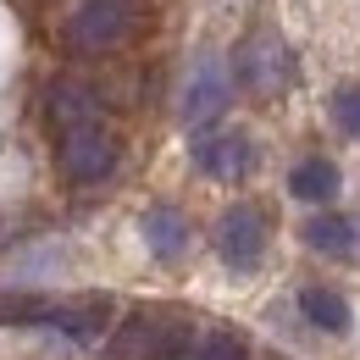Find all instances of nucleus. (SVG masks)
<instances>
[{
  "instance_id": "nucleus-1",
  "label": "nucleus",
  "mask_w": 360,
  "mask_h": 360,
  "mask_svg": "<svg viewBox=\"0 0 360 360\" xmlns=\"http://www.w3.org/2000/svg\"><path fill=\"white\" fill-rule=\"evenodd\" d=\"M188 321L167 311H134L117 333H111V349L105 360H183L188 355Z\"/></svg>"
},
{
  "instance_id": "nucleus-2",
  "label": "nucleus",
  "mask_w": 360,
  "mask_h": 360,
  "mask_svg": "<svg viewBox=\"0 0 360 360\" xmlns=\"http://www.w3.org/2000/svg\"><path fill=\"white\" fill-rule=\"evenodd\" d=\"M139 22V0H78L67 11V45L84 56H105L117 50Z\"/></svg>"
},
{
  "instance_id": "nucleus-3",
  "label": "nucleus",
  "mask_w": 360,
  "mask_h": 360,
  "mask_svg": "<svg viewBox=\"0 0 360 360\" xmlns=\"http://www.w3.org/2000/svg\"><path fill=\"white\" fill-rule=\"evenodd\" d=\"M61 139V172L72 183H100L111 178V167H117V139L105 128V117L100 122H84V128H67Z\"/></svg>"
},
{
  "instance_id": "nucleus-4",
  "label": "nucleus",
  "mask_w": 360,
  "mask_h": 360,
  "mask_svg": "<svg viewBox=\"0 0 360 360\" xmlns=\"http://www.w3.org/2000/svg\"><path fill=\"white\" fill-rule=\"evenodd\" d=\"M233 72H238V84L255 94H277L288 78H294V56L288 45L277 39V34H250L238 56H233Z\"/></svg>"
},
{
  "instance_id": "nucleus-5",
  "label": "nucleus",
  "mask_w": 360,
  "mask_h": 360,
  "mask_svg": "<svg viewBox=\"0 0 360 360\" xmlns=\"http://www.w3.org/2000/svg\"><path fill=\"white\" fill-rule=\"evenodd\" d=\"M217 255H222V266H233V271H255L261 255H266V217H261L255 205L222 211V222H217Z\"/></svg>"
},
{
  "instance_id": "nucleus-6",
  "label": "nucleus",
  "mask_w": 360,
  "mask_h": 360,
  "mask_svg": "<svg viewBox=\"0 0 360 360\" xmlns=\"http://www.w3.org/2000/svg\"><path fill=\"white\" fill-rule=\"evenodd\" d=\"M227 100H233V78H227V67L217 56H200L194 61V72H188V84H183V122L188 128H211L217 117L227 111Z\"/></svg>"
},
{
  "instance_id": "nucleus-7",
  "label": "nucleus",
  "mask_w": 360,
  "mask_h": 360,
  "mask_svg": "<svg viewBox=\"0 0 360 360\" xmlns=\"http://www.w3.org/2000/svg\"><path fill=\"white\" fill-rule=\"evenodd\" d=\"M194 167L217 183H233L255 167V150H250L244 134H205V139H194Z\"/></svg>"
},
{
  "instance_id": "nucleus-8",
  "label": "nucleus",
  "mask_w": 360,
  "mask_h": 360,
  "mask_svg": "<svg viewBox=\"0 0 360 360\" xmlns=\"http://www.w3.org/2000/svg\"><path fill=\"white\" fill-rule=\"evenodd\" d=\"M45 111H50V128H56V134H67V128H84V122H100V100H94V89H89V84H78V78H61V84H50Z\"/></svg>"
},
{
  "instance_id": "nucleus-9",
  "label": "nucleus",
  "mask_w": 360,
  "mask_h": 360,
  "mask_svg": "<svg viewBox=\"0 0 360 360\" xmlns=\"http://www.w3.org/2000/svg\"><path fill=\"white\" fill-rule=\"evenodd\" d=\"M300 311H305V321L321 327V333H349V327H355V311L344 305V294H333V288H321V283L300 288Z\"/></svg>"
},
{
  "instance_id": "nucleus-10",
  "label": "nucleus",
  "mask_w": 360,
  "mask_h": 360,
  "mask_svg": "<svg viewBox=\"0 0 360 360\" xmlns=\"http://www.w3.org/2000/svg\"><path fill=\"white\" fill-rule=\"evenodd\" d=\"M305 244H311L316 255H333V261H349L355 255V222L349 217H333V211H321L305 222Z\"/></svg>"
},
{
  "instance_id": "nucleus-11",
  "label": "nucleus",
  "mask_w": 360,
  "mask_h": 360,
  "mask_svg": "<svg viewBox=\"0 0 360 360\" xmlns=\"http://www.w3.org/2000/svg\"><path fill=\"white\" fill-rule=\"evenodd\" d=\"M144 238H150V255H155V261H178L183 244H188V222H183L172 205H155V211L144 217Z\"/></svg>"
},
{
  "instance_id": "nucleus-12",
  "label": "nucleus",
  "mask_w": 360,
  "mask_h": 360,
  "mask_svg": "<svg viewBox=\"0 0 360 360\" xmlns=\"http://www.w3.org/2000/svg\"><path fill=\"white\" fill-rule=\"evenodd\" d=\"M288 188H294V200L321 205V200L338 194V167H333V161H300V167L288 172Z\"/></svg>"
},
{
  "instance_id": "nucleus-13",
  "label": "nucleus",
  "mask_w": 360,
  "mask_h": 360,
  "mask_svg": "<svg viewBox=\"0 0 360 360\" xmlns=\"http://www.w3.org/2000/svg\"><path fill=\"white\" fill-rule=\"evenodd\" d=\"M183 360H244V338L233 333V327H194L188 333V355Z\"/></svg>"
},
{
  "instance_id": "nucleus-14",
  "label": "nucleus",
  "mask_w": 360,
  "mask_h": 360,
  "mask_svg": "<svg viewBox=\"0 0 360 360\" xmlns=\"http://www.w3.org/2000/svg\"><path fill=\"white\" fill-rule=\"evenodd\" d=\"M333 122H338L344 134H355V139H360V84H349V89L333 94Z\"/></svg>"
}]
</instances>
